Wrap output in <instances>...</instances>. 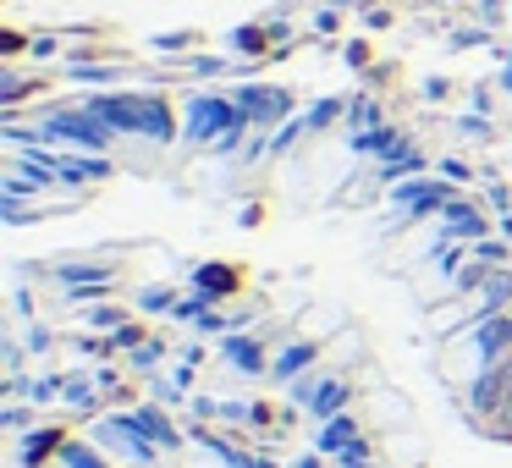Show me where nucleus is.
I'll use <instances>...</instances> for the list:
<instances>
[{
    "label": "nucleus",
    "instance_id": "nucleus-1",
    "mask_svg": "<svg viewBox=\"0 0 512 468\" xmlns=\"http://www.w3.org/2000/svg\"><path fill=\"white\" fill-rule=\"evenodd\" d=\"M507 397H512V353L479 369V380L468 386V408H474L479 419H496V413L507 408Z\"/></svg>",
    "mask_w": 512,
    "mask_h": 468
},
{
    "label": "nucleus",
    "instance_id": "nucleus-2",
    "mask_svg": "<svg viewBox=\"0 0 512 468\" xmlns=\"http://www.w3.org/2000/svg\"><path fill=\"white\" fill-rule=\"evenodd\" d=\"M100 116H111L116 127H138V133L149 138H166V111H160L155 100H100Z\"/></svg>",
    "mask_w": 512,
    "mask_h": 468
},
{
    "label": "nucleus",
    "instance_id": "nucleus-3",
    "mask_svg": "<svg viewBox=\"0 0 512 468\" xmlns=\"http://www.w3.org/2000/svg\"><path fill=\"white\" fill-rule=\"evenodd\" d=\"M468 331H474V358H479V369L512 353V314H485V320H474Z\"/></svg>",
    "mask_w": 512,
    "mask_h": 468
},
{
    "label": "nucleus",
    "instance_id": "nucleus-4",
    "mask_svg": "<svg viewBox=\"0 0 512 468\" xmlns=\"http://www.w3.org/2000/svg\"><path fill=\"white\" fill-rule=\"evenodd\" d=\"M94 435H100V441H111V446H122L133 463H149V457H155V441H149V435L133 424V413H122V419H105Z\"/></svg>",
    "mask_w": 512,
    "mask_h": 468
},
{
    "label": "nucleus",
    "instance_id": "nucleus-5",
    "mask_svg": "<svg viewBox=\"0 0 512 468\" xmlns=\"http://www.w3.org/2000/svg\"><path fill=\"white\" fill-rule=\"evenodd\" d=\"M298 397H303V408L314 413V419H336V413L347 408V386L342 380H309V386H298Z\"/></svg>",
    "mask_w": 512,
    "mask_h": 468
},
{
    "label": "nucleus",
    "instance_id": "nucleus-6",
    "mask_svg": "<svg viewBox=\"0 0 512 468\" xmlns=\"http://www.w3.org/2000/svg\"><path fill=\"white\" fill-rule=\"evenodd\" d=\"M314 446H320V452H331V457H347L358 446V424L347 419V413H336V419L320 424V441H314Z\"/></svg>",
    "mask_w": 512,
    "mask_h": 468
},
{
    "label": "nucleus",
    "instance_id": "nucleus-7",
    "mask_svg": "<svg viewBox=\"0 0 512 468\" xmlns=\"http://www.w3.org/2000/svg\"><path fill=\"white\" fill-rule=\"evenodd\" d=\"M221 358L232 369H243V375H259V369H265V353H259L248 336H221Z\"/></svg>",
    "mask_w": 512,
    "mask_h": 468
},
{
    "label": "nucleus",
    "instance_id": "nucleus-8",
    "mask_svg": "<svg viewBox=\"0 0 512 468\" xmlns=\"http://www.w3.org/2000/svg\"><path fill=\"white\" fill-rule=\"evenodd\" d=\"M507 298H512V276H507V270H490L485 292H479V314H474V320H485V314H507ZM474 320H468V325H474Z\"/></svg>",
    "mask_w": 512,
    "mask_h": 468
},
{
    "label": "nucleus",
    "instance_id": "nucleus-9",
    "mask_svg": "<svg viewBox=\"0 0 512 468\" xmlns=\"http://www.w3.org/2000/svg\"><path fill=\"white\" fill-rule=\"evenodd\" d=\"M309 364H314V347L309 342H292V347H281V358L270 369H276V380H298Z\"/></svg>",
    "mask_w": 512,
    "mask_h": 468
},
{
    "label": "nucleus",
    "instance_id": "nucleus-10",
    "mask_svg": "<svg viewBox=\"0 0 512 468\" xmlns=\"http://www.w3.org/2000/svg\"><path fill=\"white\" fill-rule=\"evenodd\" d=\"M193 281H199L204 298H215V292L226 298V292L237 287V270H232V265H199V276H193Z\"/></svg>",
    "mask_w": 512,
    "mask_h": 468
},
{
    "label": "nucleus",
    "instance_id": "nucleus-11",
    "mask_svg": "<svg viewBox=\"0 0 512 468\" xmlns=\"http://www.w3.org/2000/svg\"><path fill=\"white\" fill-rule=\"evenodd\" d=\"M133 424H138V430H144L155 446H171V441H177V430H171V424L160 419L155 408H133Z\"/></svg>",
    "mask_w": 512,
    "mask_h": 468
},
{
    "label": "nucleus",
    "instance_id": "nucleus-12",
    "mask_svg": "<svg viewBox=\"0 0 512 468\" xmlns=\"http://www.w3.org/2000/svg\"><path fill=\"white\" fill-rule=\"evenodd\" d=\"M50 446H67V441H61L56 430H34V435L23 441V468H39V463H45Z\"/></svg>",
    "mask_w": 512,
    "mask_h": 468
},
{
    "label": "nucleus",
    "instance_id": "nucleus-13",
    "mask_svg": "<svg viewBox=\"0 0 512 468\" xmlns=\"http://www.w3.org/2000/svg\"><path fill=\"white\" fill-rule=\"evenodd\" d=\"M61 468H105V457L94 452V446H83V441H67L61 446Z\"/></svg>",
    "mask_w": 512,
    "mask_h": 468
},
{
    "label": "nucleus",
    "instance_id": "nucleus-14",
    "mask_svg": "<svg viewBox=\"0 0 512 468\" xmlns=\"http://www.w3.org/2000/svg\"><path fill=\"white\" fill-rule=\"evenodd\" d=\"M61 276H67V287H72V292H83V281H89V287H100V281L111 276V270H105V265H67Z\"/></svg>",
    "mask_w": 512,
    "mask_h": 468
},
{
    "label": "nucleus",
    "instance_id": "nucleus-15",
    "mask_svg": "<svg viewBox=\"0 0 512 468\" xmlns=\"http://www.w3.org/2000/svg\"><path fill=\"white\" fill-rule=\"evenodd\" d=\"M210 452L221 457L226 468H270V457H243L237 446H226V441H210Z\"/></svg>",
    "mask_w": 512,
    "mask_h": 468
},
{
    "label": "nucleus",
    "instance_id": "nucleus-16",
    "mask_svg": "<svg viewBox=\"0 0 512 468\" xmlns=\"http://www.w3.org/2000/svg\"><path fill=\"white\" fill-rule=\"evenodd\" d=\"M446 232H452V237H479V232H485V221H479L474 210H452V215H446Z\"/></svg>",
    "mask_w": 512,
    "mask_h": 468
},
{
    "label": "nucleus",
    "instance_id": "nucleus-17",
    "mask_svg": "<svg viewBox=\"0 0 512 468\" xmlns=\"http://www.w3.org/2000/svg\"><path fill=\"white\" fill-rule=\"evenodd\" d=\"M116 320H122V314H116V309H94V314H89V325H100V331H122V325H116Z\"/></svg>",
    "mask_w": 512,
    "mask_h": 468
},
{
    "label": "nucleus",
    "instance_id": "nucleus-18",
    "mask_svg": "<svg viewBox=\"0 0 512 468\" xmlns=\"http://www.w3.org/2000/svg\"><path fill=\"white\" fill-rule=\"evenodd\" d=\"M138 303H144V309H166V303H171V292H160V287H155V292H144Z\"/></svg>",
    "mask_w": 512,
    "mask_h": 468
},
{
    "label": "nucleus",
    "instance_id": "nucleus-19",
    "mask_svg": "<svg viewBox=\"0 0 512 468\" xmlns=\"http://www.w3.org/2000/svg\"><path fill=\"white\" fill-rule=\"evenodd\" d=\"M342 468H369V463H342Z\"/></svg>",
    "mask_w": 512,
    "mask_h": 468
}]
</instances>
